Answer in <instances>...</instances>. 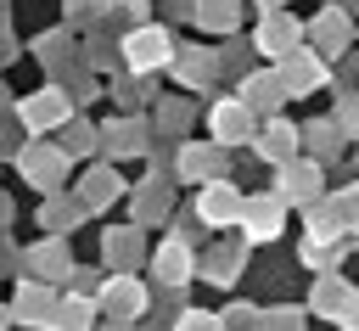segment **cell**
Segmentation results:
<instances>
[{"mask_svg":"<svg viewBox=\"0 0 359 331\" xmlns=\"http://www.w3.org/2000/svg\"><path fill=\"white\" fill-rule=\"evenodd\" d=\"M123 56H129V67H140V73H146V67H163V62L174 56V45H168V34H163V28H151V22H146V28H129Z\"/></svg>","mask_w":359,"mask_h":331,"instance_id":"6da1fadb","label":"cell"},{"mask_svg":"<svg viewBox=\"0 0 359 331\" xmlns=\"http://www.w3.org/2000/svg\"><path fill=\"white\" fill-rule=\"evenodd\" d=\"M280 219H286V202L280 196H247V208H241L247 241H275L280 236Z\"/></svg>","mask_w":359,"mask_h":331,"instance_id":"7a4b0ae2","label":"cell"},{"mask_svg":"<svg viewBox=\"0 0 359 331\" xmlns=\"http://www.w3.org/2000/svg\"><path fill=\"white\" fill-rule=\"evenodd\" d=\"M95 309H101V314H112V320H123V325H129V320H135V314H140V309H146V292H140V286H135V281H129V275H112V281H107V286H101V297H95Z\"/></svg>","mask_w":359,"mask_h":331,"instance_id":"3957f363","label":"cell"},{"mask_svg":"<svg viewBox=\"0 0 359 331\" xmlns=\"http://www.w3.org/2000/svg\"><path fill=\"white\" fill-rule=\"evenodd\" d=\"M275 79H280V90H286V95H309V90L325 79V67H320V56H309V50H292V56L275 67Z\"/></svg>","mask_w":359,"mask_h":331,"instance_id":"277c9868","label":"cell"},{"mask_svg":"<svg viewBox=\"0 0 359 331\" xmlns=\"http://www.w3.org/2000/svg\"><path fill=\"white\" fill-rule=\"evenodd\" d=\"M241 208H247V196L236 191V185H208L202 191V202H196V213L208 219V224H241Z\"/></svg>","mask_w":359,"mask_h":331,"instance_id":"5b68a950","label":"cell"},{"mask_svg":"<svg viewBox=\"0 0 359 331\" xmlns=\"http://www.w3.org/2000/svg\"><path fill=\"white\" fill-rule=\"evenodd\" d=\"M252 146H258V157H269V163H292V151H297V129L292 123H280V118H269V123H258L252 129Z\"/></svg>","mask_w":359,"mask_h":331,"instance_id":"8992f818","label":"cell"},{"mask_svg":"<svg viewBox=\"0 0 359 331\" xmlns=\"http://www.w3.org/2000/svg\"><path fill=\"white\" fill-rule=\"evenodd\" d=\"M208 123H213V140H219V146H230V140H247L252 112H247L241 101H219V107L208 112Z\"/></svg>","mask_w":359,"mask_h":331,"instance_id":"52a82bcc","label":"cell"},{"mask_svg":"<svg viewBox=\"0 0 359 331\" xmlns=\"http://www.w3.org/2000/svg\"><path fill=\"white\" fill-rule=\"evenodd\" d=\"M275 196H280V202H309V196H320V168L292 157V163L280 168V191H275Z\"/></svg>","mask_w":359,"mask_h":331,"instance_id":"ba28073f","label":"cell"},{"mask_svg":"<svg viewBox=\"0 0 359 331\" xmlns=\"http://www.w3.org/2000/svg\"><path fill=\"white\" fill-rule=\"evenodd\" d=\"M258 50H264V56H275V62H286V56L297 50V22L275 11V17L258 28Z\"/></svg>","mask_w":359,"mask_h":331,"instance_id":"9c48e42d","label":"cell"},{"mask_svg":"<svg viewBox=\"0 0 359 331\" xmlns=\"http://www.w3.org/2000/svg\"><path fill=\"white\" fill-rule=\"evenodd\" d=\"M67 118V95L62 90H45V95H28L22 101V123L39 135V129H50V123H62Z\"/></svg>","mask_w":359,"mask_h":331,"instance_id":"30bf717a","label":"cell"},{"mask_svg":"<svg viewBox=\"0 0 359 331\" xmlns=\"http://www.w3.org/2000/svg\"><path fill=\"white\" fill-rule=\"evenodd\" d=\"M62 168H67V157L50 151V146H28V151H22V174H28L39 191H50V185L62 180Z\"/></svg>","mask_w":359,"mask_h":331,"instance_id":"8fae6325","label":"cell"},{"mask_svg":"<svg viewBox=\"0 0 359 331\" xmlns=\"http://www.w3.org/2000/svg\"><path fill=\"white\" fill-rule=\"evenodd\" d=\"M11 314H17V320H28V325H50V320H56V297H50V292H39V286L28 281V286H22V297L11 303Z\"/></svg>","mask_w":359,"mask_h":331,"instance_id":"7c38bea8","label":"cell"},{"mask_svg":"<svg viewBox=\"0 0 359 331\" xmlns=\"http://www.w3.org/2000/svg\"><path fill=\"white\" fill-rule=\"evenodd\" d=\"M191 264H196V258H191V247L168 241V247L157 252V281H163V286H185V281H191Z\"/></svg>","mask_w":359,"mask_h":331,"instance_id":"4fadbf2b","label":"cell"},{"mask_svg":"<svg viewBox=\"0 0 359 331\" xmlns=\"http://www.w3.org/2000/svg\"><path fill=\"white\" fill-rule=\"evenodd\" d=\"M95 314H101V309H95L90 297H62L50 325H56V331H95Z\"/></svg>","mask_w":359,"mask_h":331,"instance_id":"5bb4252c","label":"cell"},{"mask_svg":"<svg viewBox=\"0 0 359 331\" xmlns=\"http://www.w3.org/2000/svg\"><path fill=\"white\" fill-rule=\"evenodd\" d=\"M348 303H353V292H348V286H342L337 275H325V281L314 286V309H320V314L342 320V314H348Z\"/></svg>","mask_w":359,"mask_h":331,"instance_id":"9a60e30c","label":"cell"},{"mask_svg":"<svg viewBox=\"0 0 359 331\" xmlns=\"http://www.w3.org/2000/svg\"><path fill=\"white\" fill-rule=\"evenodd\" d=\"M241 90H247V95H241V107H247V112H252V107H275V101H280V95H286V90H280V79H275V73H252V79H247V84H241Z\"/></svg>","mask_w":359,"mask_h":331,"instance_id":"2e32d148","label":"cell"},{"mask_svg":"<svg viewBox=\"0 0 359 331\" xmlns=\"http://www.w3.org/2000/svg\"><path fill=\"white\" fill-rule=\"evenodd\" d=\"M28 275H34V281H39V275H45V281L67 275V258H62V247H56V241H50V247H34V252H28Z\"/></svg>","mask_w":359,"mask_h":331,"instance_id":"e0dca14e","label":"cell"},{"mask_svg":"<svg viewBox=\"0 0 359 331\" xmlns=\"http://www.w3.org/2000/svg\"><path fill=\"white\" fill-rule=\"evenodd\" d=\"M202 275H208L213 286H230V281L241 275V252H236V247H230V252H224V247H219V252H208V269H202Z\"/></svg>","mask_w":359,"mask_h":331,"instance_id":"ac0fdd59","label":"cell"},{"mask_svg":"<svg viewBox=\"0 0 359 331\" xmlns=\"http://www.w3.org/2000/svg\"><path fill=\"white\" fill-rule=\"evenodd\" d=\"M196 17H202L208 28H230V22H236V0H202Z\"/></svg>","mask_w":359,"mask_h":331,"instance_id":"d6986e66","label":"cell"},{"mask_svg":"<svg viewBox=\"0 0 359 331\" xmlns=\"http://www.w3.org/2000/svg\"><path fill=\"white\" fill-rule=\"evenodd\" d=\"M174 331H224V320L208 314V309H185V314L174 320Z\"/></svg>","mask_w":359,"mask_h":331,"instance_id":"ffe728a7","label":"cell"},{"mask_svg":"<svg viewBox=\"0 0 359 331\" xmlns=\"http://www.w3.org/2000/svg\"><path fill=\"white\" fill-rule=\"evenodd\" d=\"M90 180H95V185H84V202H90V208H101L118 185H112V174H90Z\"/></svg>","mask_w":359,"mask_h":331,"instance_id":"44dd1931","label":"cell"},{"mask_svg":"<svg viewBox=\"0 0 359 331\" xmlns=\"http://www.w3.org/2000/svg\"><path fill=\"white\" fill-rule=\"evenodd\" d=\"M258 309H230V320H224V331H252L258 320H252Z\"/></svg>","mask_w":359,"mask_h":331,"instance_id":"7402d4cb","label":"cell"},{"mask_svg":"<svg viewBox=\"0 0 359 331\" xmlns=\"http://www.w3.org/2000/svg\"><path fill=\"white\" fill-rule=\"evenodd\" d=\"M185 168L191 174H213V151H185Z\"/></svg>","mask_w":359,"mask_h":331,"instance_id":"603a6c76","label":"cell"},{"mask_svg":"<svg viewBox=\"0 0 359 331\" xmlns=\"http://www.w3.org/2000/svg\"><path fill=\"white\" fill-rule=\"evenodd\" d=\"M342 325H348V331H359V297L348 303V314H342Z\"/></svg>","mask_w":359,"mask_h":331,"instance_id":"cb8c5ba5","label":"cell"},{"mask_svg":"<svg viewBox=\"0 0 359 331\" xmlns=\"http://www.w3.org/2000/svg\"><path fill=\"white\" fill-rule=\"evenodd\" d=\"M6 320H11V309H6V303H0V331H6Z\"/></svg>","mask_w":359,"mask_h":331,"instance_id":"d4e9b609","label":"cell"},{"mask_svg":"<svg viewBox=\"0 0 359 331\" xmlns=\"http://www.w3.org/2000/svg\"><path fill=\"white\" fill-rule=\"evenodd\" d=\"M258 6H280V0H258Z\"/></svg>","mask_w":359,"mask_h":331,"instance_id":"484cf974","label":"cell"},{"mask_svg":"<svg viewBox=\"0 0 359 331\" xmlns=\"http://www.w3.org/2000/svg\"><path fill=\"white\" fill-rule=\"evenodd\" d=\"M118 331H123V325H118Z\"/></svg>","mask_w":359,"mask_h":331,"instance_id":"4316f807","label":"cell"}]
</instances>
